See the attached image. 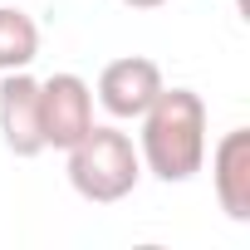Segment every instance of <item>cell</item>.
Here are the masks:
<instances>
[{"label":"cell","mask_w":250,"mask_h":250,"mask_svg":"<svg viewBox=\"0 0 250 250\" xmlns=\"http://www.w3.org/2000/svg\"><path fill=\"white\" fill-rule=\"evenodd\" d=\"M162 88H167V79H162L157 59H147V54H123V59L103 64V74H98V103L118 123H128V118L138 123Z\"/></svg>","instance_id":"277c9868"},{"label":"cell","mask_w":250,"mask_h":250,"mask_svg":"<svg viewBox=\"0 0 250 250\" xmlns=\"http://www.w3.org/2000/svg\"><path fill=\"white\" fill-rule=\"evenodd\" d=\"M211 187L230 221H250V128H230L211 152Z\"/></svg>","instance_id":"8992f818"},{"label":"cell","mask_w":250,"mask_h":250,"mask_svg":"<svg viewBox=\"0 0 250 250\" xmlns=\"http://www.w3.org/2000/svg\"><path fill=\"white\" fill-rule=\"evenodd\" d=\"M138 182H143V157H138V143L123 128L93 123L69 147V187L93 206H113L123 196H133Z\"/></svg>","instance_id":"7a4b0ae2"},{"label":"cell","mask_w":250,"mask_h":250,"mask_svg":"<svg viewBox=\"0 0 250 250\" xmlns=\"http://www.w3.org/2000/svg\"><path fill=\"white\" fill-rule=\"evenodd\" d=\"M138 123V157L157 182H191L206 167V103L196 88H162Z\"/></svg>","instance_id":"6da1fadb"},{"label":"cell","mask_w":250,"mask_h":250,"mask_svg":"<svg viewBox=\"0 0 250 250\" xmlns=\"http://www.w3.org/2000/svg\"><path fill=\"white\" fill-rule=\"evenodd\" d=\"M0 138L15 157H40L44 152V128H40V79L30 69H10L0 79Z\"/></svg>","instance_id":"5b68a950"},{"label":"cell","mask_w":250,"mask_h":250,"mask_svg":"<svg viewBox=\"0 0 250 250\" xmlns=\"http://www.w3.org/2000/svg\"><path fill=\"white\" fill-rule=\"evenodd\" d=\"M40 128H44V147L59 152H69L93 128V88L79 74H49L40 83Z\"/></svg>","instance_id":"3957f363"},{"label":"cell","mask_w":250,"mask_h":250,"mask_svg":"<svg viewBox=\"0 0 250 250\" xmlns=\"http://www.w3.org/2000/svg\"><path fill=\"white\" fill-rule=\"evenodd\" d=\"M123 5H128V10H162L167 0H123Z\"/></svg>","instance_id":"ba28073f"},{"label":"cell","mask_w":250,"mask_h":250,"mask_svg":"<svg viewBox=\"0 0 250 250\" xmlns=\"http://www.w3.org/2000/svg\"><path fill=\"white\" fill-rule=\"evenodd\" d=\"M40 59V25L20 5H0V74L30 69Z\"/></svg>","instance_id":"52a82bcc"}]
</instances>
